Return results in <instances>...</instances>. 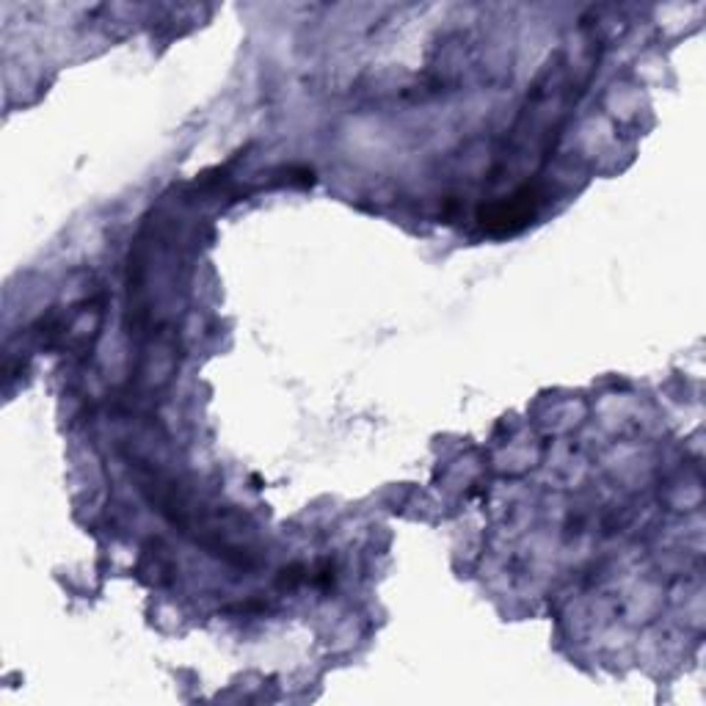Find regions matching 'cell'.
<instances>
[{
  "label": "cell",
  "instance_id": "obj_1",
  "mask_svg": "<svg viewBox=\"0 0 706 706\" xmlns=\"http://www.w3.org/2000/svg\"><path fill=\"white\" fill-rule=\"evenodd\" d=\"M530 216H533L530 196H513L505 205L491 207L489 213L483 216V227L494 229V232H513L516 227H522L524 221H530Z\"/></svg>",
  "mask_w": 706,
  "mask_h": 706
}]
</instances>
